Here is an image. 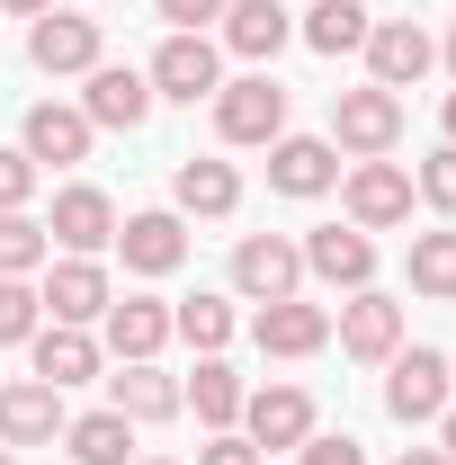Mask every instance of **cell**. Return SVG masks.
<instances>
[{
	"mask_svg": "<svg viewBox=\"0 0 456 465\" xmlns=\"http://www.w3.org/2000/svg\"><path fill=\"white\" fill-rule=\"evenodd\" d=\"M45 242H63L72 260H99V251L116 242V197H108V188H90V179L63 188L55 215H45Z\"/></svg>",
	"mask_w": 456,
	"mask_h": 465,
	"instance_id": "obj_11",
	"label": "cell"
},
{
	"mask_svg": "<svg viewBox=\"0 0 456 465\" xmlns=\"http://www.w3.org/2000/svg\"><path fill=\"white\" fill-rule=\"evenodd\" d=\"M197 465H269V457H260V448H251L242 430H215V439L197 448Z\"/></svg>",
	"mask_w": 456,
	"mask_h": 465,
	"instance_id": "obj_36",
	"label": "cell"
},
{
	"mask_svg": "<svg viewBox=\"0 0 456 465\" xmlns=\"http://www.w3.org/2000/svg\"><path fill=\"white\" fill-rule=\"evenodd\" d=\"M411 188H421L439 215H456V143H439V153L421 162V179H411Z\"/></svg>",
	"mask_w": 456,
	"mask_h": 465,
	"instance_id": "obj_32",
	"label": "cell"
},
{
	"mask_svg": "<svg viewBox=\"0 0 456 465\" xmlns=\"http://www.w3.org/2000/svg\"><path fill=\"white\" fill-rule=\"evenodd\" d=\"M269 188H278V197H322V188H341L332 134H278V143H269Z\"/></svg>",
	"mask_w": 456,
	"mask_h": 465,
	"instance_id": "obj_21",
	"label": "cell"
},
{
	"mask_svg": "<svg viewBox=\"0 0 456 465\" xmlns=\"http://www.w3.org/2000/svg\"><path fill=\"white\" fill-rule=\"evenodd\" d=\"M108 411H125L134 430H153V420H179V411H188V394H179V376H162L153 358H116Z\"/></svg>",
	"mask_w": 456,
	"mask_h": 465,
	"instance_id": "obj_17",
	"label": "cell"
},
{
	"mask_svg": "<svg viewBox=\"0 0 456 465\" xmlns=\"http://www.w3.org/2000/svg\"><path fill=\"white\" fill-rule=\"evenodd\" d=\"M358 54H367V81H376V90H411V81H421V72L439 63V45H430V36H421L411 18H376Z\"/></svg>",
	"mask_w": 456,
	"mask_h": 465,
	"instance_id": "obj_14",
	"label": "cell"
},
{
	"mask_svg": "<svg viewBox=\"0 0 456 465\" xmlns=\"http://www.w3.org/2000/svg\"><path fill=\"white\" fill-rule=\"evenodd\" d=\"M27 197H36V162H27L18 143H0V215H9V206H27Z\"/></svg>",
	"mask_w": 456,
	"mask_h": 465,
	"instance_id": "obj_33",
	"label": "cell"
},
{
	"mask_svg": "<svg viewBox=\"0 0 456 465\" xmlns=\"http://www.w3.org/2000/svg\"><path fill=\"white\" fill-rule=\"evenodd\" d=\"M439 63H448V72H456V27H448V45H439Z\"/></svg>",
	"mask_w": 456,
	"mask_h": 465,
	"instance_id": "obj_40",
	"label": "cell"
},
{
	"mask_svg": "<svg viewBox=\"0 0 456 465\" xmlns=\"http://www.w3.org/2000/svg\"><path fill=\"white\" fill-rule=\"evenodd\" d=\"M0 465H18V448H0Z\"/></svg>",
	"mask_w": 456,
	"mask_h": 465,
	"instance_id": "obj_43",
	"label": "cell"
},
{
	"mask_svg": "<svg viewBox=\"0 0 456 465\" xmlns=\"http://www.w3.org/2000/svg\"><path fill=\"white\" fill-rule=\"evenodd\" d=\"M36 322H45V304H36V287H27V278H0V349L36 341Z\"/></svg>",
	"mask_w": 456,
	"mask_h": 465,
	"instance_id": "obj_31",
	"label": "cell"
},
{
	"mask_svg": "<svg viewBox=\"0 0 456 465\" xmlns=\"http://www.w3.org/2000/svg\"><path fill=\"white\" fill-rule=\"evenodd\" d=\"M9 18H45V9H63V0H0Z\"/></svg>",
	"mask_w": 456,
	"mask_h": 465,
	"instance_id": "obj_38",
	"label": "cell"
},
{
	"mask_svg": "<svg viewBox=\"0 0 456 465\" xmlns=\"http://www.w3.org/2000/svg\"><path fill=\"white\" fill-rule=\"evenodd\" d=\"M171 341H188L197 358H224V341H233V304H224V295H188V304H171Z\"/></svg>",
	"mask_w": 456,
	"mask_h": 465,
	"instance_id": "obj_28",
	"label": "cell"
},
{
	"mask_svg": "<svg viewBox=\"0 0 456 465\" xmlns=\"http://www.w3.org/2000/svg\"><path fill=\"white\" fill-rule=\"evenodd\" d=\"M341 206H349L358 232L411 224V171H402V162H349V171H341Z\"/></svg>",
	"mask_w": 456,
	"mask_h": 465,
	"instance_id": "obj_4",
	"label": "cell"
},
{
	"mask_svg": "<svg viewBox=\"0 0 456 465\" xmlns=\"http://www.w3.org/2000/svg\"><path fill=\"white\" fill-rule=\"evenodd\" d=\"M45 251H55V242H45V224H36L27 206H9V215H0V278H36V269H45Z\"/></svg>",
	"mask_w": 456,
	"mask_h": 465,
	"instance_id": "obj_30",
	"label": "cell"
},
{
	"mask_svg": "<svg viewBox=\"0 0 456 465\" xmlns=\"http://www.w3.org/2000/svg\"><path fill=\"white\" fill-rule=\"evenodd\" d=\"M448 394H456V376H448L439 349H394L385 358V411H394L402 430H430L448 411Z\"/></svg>",
	"mask_w": 456,
	"mask_h": 465,
	"instance_id": "obj_2",
	"label": "cell"
},
{
	"mask_svg": "<svg viewBox=\"0 0 456 465\" xmlns=\"http://www.w3.org/2000/svg\"><path fill=\"white\" fill-rule=\"evenodd\" d=\"M295 457H304V465H367V448H358L349 430H313V439H304Z\"/></svg>",
	"mask_w": 456,
	"mask_h": 465,
	"instance_id": "obj_34",
	"label": "cell"
},
{
	"mask_svg": "<svg viewBox=\"0 0 456 465\" xmlns=\"http://www.w3.org/2000/svg\"><path fill=\"white\" fill-rule=\"evenodd\" d=\"M134 465H179V457H134Z\"/></svg>",
	"mask_w": 456,
	"mask_h": 465,
	"instance_id": "obj_42",
	"label": "cell"
},
{
	"mask_svg": "<svg viewBox=\"0 0 456 465\" xmlns=\"http://www.w3.org/2000/svg\"><path fill=\"white\" fill-rule=\"evenodd\" d=\"M402 143V90H341L332 99V153H349V162H385Z\"/></svg>",
	"mask_w": 456,
	"mask_h": 465,
	"instance_id": "obj_1",
	"label": "cell"
},
{
	"mask_svg": "<svg viewBox=\"0 0 456 465\" xmlns=\"http://www.w3.org/2000/svg\"><path fill=\"white\" fill-rule=\"evenodd\" d=\"M304 287V251L286 242V232H242L233 242V295H251V304H278V295Z\"/></svg>",
	"mask_w": 456,
	"mask_h": 465,
	"instance_id": "obj_6",
	"label": "cell"
},
{
	"mask_svg": "<svg viewBox=\"0 0 456 465\" xmlns=\"http://www.w3.org/2000/svg\"><path fill=\"white\" fill-rule=\"evenodd\" d=\"M411 295H430V304H448L456 295V232H411Z\"/></svg>",
	"mask_w": 456,
	"mask_h": 465,
	"instance_id": "obj_29",
	"label": "cell"
},
{
	"mask_svg": "<svg viewBox=\"0 0 456 465\" xmlns=\"http://www.w3.org/2000/svg\"><path fill=\"white\" fill-rule=\"evenodd\" d=\"M448 376H456V358H448Z\"/></svg>",
	"mask_w": 456,
	"mask_h": 465,
	"instance_id": "obj_44",
	"label": "cell"
},
{
	"mask_svg": "<svg viewBox=\"0 0 456 465\" xmlns=\"http://www.w3.org/2000/svg\"><path fill=\"white\" fill-rule=\"evenodd\" d=\"M171 18V36H206V18H224V0H153Z\"/></svg>",
	"mask_w": 456,
	"mask_h": 465,
	"instance_id": "obj_35",
	"label": "cell"
},
{
	"mask_svg": "<svg viewBox=\"0 0 456 465\" xmlns=\"http://www.w3.org/2000/svg\"><path fill=\"white\" fill-rule=\"evenodd\" d=\"M286 36H295V9L286 0H224V45L242 63H269Z\"/></svg>",
	"mask_w": 456,
	"mask_h": 465,
	"instance_id": "obj_23",
	"label": "cell"
},
{
	"mask_svg": "<svg viewBox=\"0 0 456 465\" xmlns=\"http://www.w3.org/2000/svg\"><path fill=\"white\" fill-rule=\"evenodd\" d=\"M27 63L36 72H99V18H72V9H45L27 18Z\"/></svg>",
	"mask_w": 456,
	"mask_h": 465,
	"instance_id": "obj_13",
	"label": "cell"
},
{
	"mask_svg": "<svg viewBox=\"0 0 456 465\" xmlns=\"http://www.w3.org/2000/svg\"><path fill=\"white\" fill-rule=\"evenodd\" d=\"M394 465H448V457H439V448H402Z\"/></svg>",
	"mask_w": 456,
	"mask_h": 465,
	"instance_id": "obj_39",
	"label": "cell"
},
{
	"mask_svg": "<svg viewBox=\"0 0 456 465\" xmlns=\"http://www.w3.org/2000/svg\"><path fill=\"white\" fill-rule=\"evenodd\" d=\"M367 27H376V18H367V0H313L295 36H304L313 54H358V45H367Z\"/></svg>",
	"mask_w": 456,
	"mask_h": 465,
	"instance_id": "obj_26",
	"label": "cell"
},
{
	"mask_svg": "<svg viewBox=\"0 0 456 465\" xmlns=\"http://www.w3.org/2000/svg\"><path fill=\"white\" fill-rule=\"evenodd\" d=\"M430 430H439V457H448V465H456V403H448V411H439V420H430Z\"/></svg>",
	"mask_w": 456,
	"mask_h": 465,
	"instance_id": "obj_37",
	"label": "cell"
},
{
	"mask_svg": "<svg viewBox=\"0 0 456 465\" xmlns=\"http://www.w3.org/2000/svg\"><path fill=\"white\" fill-rule=\"evenodd\" d=\"M332 331H341V349L358 358V367H385V358L402 349V304H394V295H376V287H358V295L341 304V322H332Z\"/></svg>",
	"mask_w": 456,
	"mask_h": 465,
	"instance_id": "obj_18",
	"label": "cell"
},
{
	"mask_svg": "<svg viewBox=\"0 0 456 465\" xmlns=\"http://www.w3.org/2000/svg\"><path fill=\"white\" fill-rule=\"evenodd\" d=\"M125 448H134V420L108 411V403L81 411V420H63V457H72V465H134Z\"/></svg>",
	"mask_w": 456,
	"mask_h": 465,
	"instance_id": "obj_25",
	"label": "cell"
},
{
	"mask_svg": "<svg viewBox=\"0 0 456 465\" xmlns=\"http://www.w3.org/2000/svg\"><path fill=\"white\" fill-rule=\"evenodd\" d=\"M439 116H448V143H456V90H448V108H439Z\"/></svg>",
	"mask_w": 456,
	"mask_h": 465,
	"instance_id": "obj_41",
	"label": "cell"
},
{
	"mask_svg": "<svg viewBox=\"0 0 456 465\" xmlns=\"http://www.w3.org/2000/svg\"><path fill=\"white\" fill-rule=\"evenodd\" d=\"M90 90H81V116L90 125H108V134H134L144 116H153V81L134 72V63H99V72H81Z\"/></svg>",
	"mask_w": 456,
	"mask_h": 465,
	"instance_id": "obj_15",
	"label": "cell"
},
{
	"mask_svg": "<svg viewBox=\"0 0 456 465\" xmlns=\"http://www.w3.org/2000/svg\"><path fill=\"white\" fill-rule=\"evenodd\" d=\"M144 81H153V99L197 108V99L224 90V45H215V36H162V54L144 63Z\"/></svg>",
	"mask_w": 456,
	"mask_h": 465,
	"instance_id": "obj_3",
	"label": "cell"
},
{
	"mask_svg": "<svg viewBox=\"0 0 456 465\" xmlns=\"http://www.w3.org/2000/svg\"><path fill=\"white\" fill-rule=\"evenodd\" d=\"M179 394H188V411H197L206 430H233V420H242V394H251V385L233 376L224 358H197V376H188Z\"/></svg>",
	"mask_w": 456,
	"mask_h": 465,
	"instance_id": "obj_27",
	"label": "cell"
},
{
	"mask_svg": "<svg viewBox=\"0 0 456 465\" xmlns=\"http://www.w3.org/2000/svg\"><path fill=\"white\" fill-rule=\"evenodd\" d=\"M171 197H179V215L224 224L233 206H242V171H233V162H197V153H188V162L171 171Z\"/></svg>",
	"mask_w": 456,
	"mask_h": 465,
	"instance_id": "obj_24",
	"label": "cell"
},
{
	"mask_svg": "<svg viewBox=\"0 0 456 465\" xmlns=\"http://www.w3.org/2000/svg\"><path fill=\"white\" fill-rule=\"evenodd\" d=\"M242 439L269 457V448H304L313 439V394L304 385H260V394H242Z\"/></svg>",
	"mask_w": 456,
	"mask_h": 465,
	"instance_id": "obj_9",
	"label": "cell"
},
{
	"mask_svg": "<svg viewBox=\"0 0 456 465\" xmlns=\"http://www.w3.org/2000/svg\"><path fill=\"white\" fill-rule=\"evenodd\" d=\"M90 116L81 108H63V99H36L27 108V125H18V153L36 162V171H72V162H90Z\"/></svg>",
	"mask_w": 456,
	"mask_h": 465,
	"instance_id": "obj_8",
	"label": "cell"
},
{
	"mask_svg": "<svg viewBox=\"0 0 456 465\" xmlns=\"http://www.w3.org/2000/svg\"><path fill=\"white\" fill-rule=\"evenodd\" d=\"M215 134H224V143H278L286 134V90L269 72L224 81V90H215Z\"/></svg>",
	"mask_w": 456,
	"mask_h": 465,
	"instance_id": "obj_5",
	"label": "cell"
},
{
	"mask_svg": "<svg viewBox=\"0 0 456 465\" xmlns=\"http://www.w3.org/2000/svg\"><path fill=\"white\" fill-rule=\"evenodd\" d=\"M63 439V394L45 376H9L0 385V448H55Z\"/></svg>",
	"mask_w": 456,
	"mask_h": 465,
	"instance_id": "obj_12",
	"label": "cell"
},
{
	"mask_svg": "<svg viewBox=\"0 0 456 465\" xmlns=\"http://www.w3.org/2000/svg\"><path fill=\"white\" fill-rule=\"evenodd\" d=\"M251 341H260V358H313V349L332 341V304H304V295H278V304H260Z\"/></svg>",
	"mask_w": 456,
	"mask_h": 465,
	"instance_id": "obj_20",
	"label": "cell"
},
{
	"mask_svg": "<svg viewBox=\"0 0 456 465\" xmlns=\"http://www.w3.org/2000/svg\"><path fill=\"white\" fill-rule=\"evenodd\" d=\"M27 358H36V376H45L55 394H72V385H90V376L108 367V349L90 341V331H72V322H36V341H27Z\"/></svg>",
	"mask_w": 456,
	"mask_h": 465,
	"instance_id": "obj_22",
	"label": "cell"
},
{
	"mask_svg": "<svg viewBox=\"0 0 456 465\" xmlns=\"http://www.w3.org/2000/svg\"><path fill=\"white\" fill-rule=\"evenodd\" d=\"M108 269L99 260H55L45 269V287H36V304H45V322H72V331H90L99 313H108Z\"/></svg>",
	"mask_w": 456,
	"mask_h": 465,
	"instance_id": "obj_16",
	"label": "cell"
},
{
	"mask_svg": "<svg viewBox=\"0 0 456 465\" xmlns=\"http://www.w3.org/2000/svg\"><path fill=\"white\" fill-rule=\"evenodd\" d=\"M171 341V304L162 295H108V313H99V349L108 358H162Z\"/></svg>",
	"mask_w": 456,
	"mask_h": 465,
	"instance_id": "obj_19",
	"label": "cell"
},
{
	"mask_svg": "<svg viewBox=\"0 0 456 465\" xmlns=\"http://www.w3.org/2000/svg\"><path fill=\"white\" fill-rule=\"evenodd\" d=\"M108 251H125V269H134V278H171L179 260H188V224H179V206H144V215H125V224H116Z\"/></svg>",
	"mask_w": 456,
	"mask_h": 465,
	"instance_id": "obj_10",
	"label": "cell"
},
{
	"mask_svg": "<svg viewBox=\"0 0 456 465\" xmlns=\"http://www.w3.org/2000/svg\"><path fill=\"white\" fill-rule=\"evenodd\" d=\"M295 251H304V278H322L341 295L376 287V232H358V224H313Z\"/></svg>",
	"mask_w": 456,
	"mask_h": 465,
	"instance_id": "obj_7",
	"label": "cell"
}]
</instances>
